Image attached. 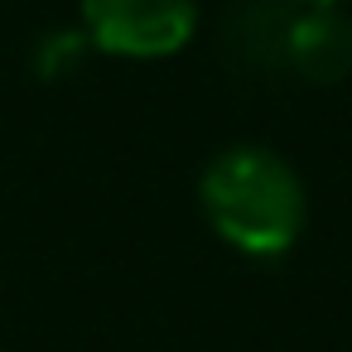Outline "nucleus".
I'll use <instances>...</instances> for the list:
<instances>
[{
    "label": "nucleus",
    "mask_w": 352,
    "mask_h": 352,
    "mask_svg": "<svg viewBox=\"0 0 352 352\" xmlns=\"http://www.w3.org/2000/svg\"><path fill=\"white\" fill-rule=\"evenodd\" d=\"M299 6H338L342 10V6H352V0H299Z\"/></svg>",
    "instance_id": "nucleus-6"
},
{
    "label": "nucleus",
    "mask_w": 352,
    "mask_h": 352,
    "mask_svg": "<svg viewBox=\"0 0 352 352\" xmlns=\"http://www.w3.org/2000/svg\"><path fill=\"white\" fill-rule=\"evenodd\" d=\"M198 212L222 246L251 261L294 251L309 222L299 169L270 145H227L198 174Z\"/></svg>",
    "instance_id": "nucleus-1"
},
{
    "label": "nucleus",
    "mask_w": 352,
    "mask_h": 352,
    "mask_svg": "<svg viewBox=\"0 0 352 352\" xmlns=\"http://www.w3.org/2000/svg\"><path fill=\"white\" fill-rule=\"evenodd\" d=\"M294 0H246L232 15V39L246 63L261 68H285V25H289Z\"/></svg>",
    "instance_id": "nucleus-4"
},
{
    "label": "nucleus",
    "mask_w": 352,
    "mask_h": 352,
    "mask_svg": "<svg viewBox=\"0 0 352 352\" xmlns=\"http://www.w3.org/2000/svg\"><path fill=\"white\" fill-rule=\"evenodd\" d=\"M285 68L304 82L333 87L352 78V15L338 6H299L285 25Z\"/></svg>",
    "instance_id": "nucleus-3"
},
{
    "label": "nucleus",
    "mask_w": 352,
    "mask_h": 352,
    "mask_svg": "<svg viewBox=\"0 0 352 352\" xmlns=\"http://www.w3.org/2000/svg\"><path fill=\"white\" fill-rule=\"evenodd\" d=\"M87 34L82 30H54V34H44L39 39V49H34V68H39V78H63V73H73L82 58H87Z\"/></svg>",
    "instance_id": "nucleus-5"
},
{
    "label": "nucleus",
    "mask_w": 352,
    "mask_h": 352,
    "mask_svg": "<svg viewBox=\"0 0 352 352\" xmlns=\"http://www.w3.org/2000/svg\"><path fill=\"white\" fill-rule=\"evenodd\" d=\"M82 34L107 58H174L198 34V0H82Z\"/></svg>",
    "instance_id": "nucleus-2"
}]
</instances>
